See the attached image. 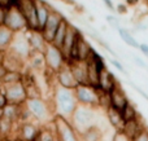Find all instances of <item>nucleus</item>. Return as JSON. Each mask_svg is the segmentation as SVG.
Listing matches in <instances>:
<instances>
[{
  "instance_id": "a878e982",
  "label": "nucleus",
  "mask_w": 148,
  "mask_h": 141,
  "mask_svg": "<svg viewBox=\"0 0 148 141\" xmlns=\"http://www.w3.org/2000/svg\"><path fill=\"white\" fill-rule=\"evenodd\" d=\"M27 60L30 61V65H31V67H33L34 70H43V69H47L43 53H39V52H31V53H30V57H29Z\"/></svg>"
},
{
  "instance_id": "7ed1b4c3",
  "label": "nucleus",
  "mask_w": 148,
  "mask_h": 141,
  "mask_svg": "<svg viewBox=\"0 0 148 141\" xmlns=\"http://www.w3.org/2000/svg\"><path fill=\"white\" fill-rule=\"evenodd\" d=\"M27 110L30 111L31 117L35 122L42 123L43 126L51 123L53 121V110L49 102H47L44 98L42 97H33L27 98V101L25 102Z\"/></svg>"
},
{
  "instance_id": "b1692460",
  "label": "nucleus",
  "mask_w": 148,
  "mask_h": 141,
  "mask_svg": "<svg viewBox=\"0 0 148 141\" xmlns=\"http://www.w3.org/2000/svg\"><path fill=\"white\" fill-rule=\"evenodd\" d=\"M103 135H104L103 129L97 126H94L84 131L83 134H81L79 137H81V141H103Z\"/></svg>"
},
{
  "instance_id": "f8f14e48",
  "label": "nucleus",
  "mask_w": 148,
  "mask_h": 141,
  "mask_svg": "<svg viewBox=\"0 0 148 141\" xmlns=\"http://www.w3.org/2000/svg\"><path fill=\"white\" fill-rule=\"evenodd\" d=\"M55 75H56L57 85H60V87H64V88H68V89L74 91L75 87L78 85V83H77L75 78H74V75L72 73V69H70L68 62L60 69V71L56 73Z\"/></svg>"
},
{
  "instance_id": "393cba45",
  "label": "nucleus",
  "mask_w": 148,
  "mask_h": 141,
  "mask_svg": "<svg viewBox=\"0 0 148 141\" xmlns=\"http://www.w3.org/2000/svg\"><path fill=\"white\" fill-rule=\"evenodd\" d=\"M14 36V33L7 27L5 25H0V49L7 51L9 48L12 39Z\"/></svg>"
},
{
  "instance_id": "c9c22d12",
  "label": "nucleus",
  "mask_w": 148,
  "mask_h": 141,
  "mask_svg": "<svg viewBox=\"0 0 148 141\" xmlns=\"http://www.w3.org/2000/svg\"><path fill=\"white\" fill-rule=\"evenodd\" d=\"M10 7V0H0V8L8 9Z\"/></svg>"
},
{
  "instance_id": "e433bc0d",
  "label": "nucleus",
  "mask_w": 148,
  "mask_h": 141,
  "mask_svg": "<svg viewBox=\"0 0 148 141\" xmlns=\"http://www.w3.org/2000/svg\"><path fill=\"white\" fill-rule=\"evenodd\" d=\"M139 49L142 51V53H143L144 56L148 57V45L147 44H140V45H139Z\"/></svg>"
},
{
  "instance_id": "7c9ffc66",
  "label": "nucleus",
  "mask_w": 148,
  "mask_h": 141,
  "mask_svg": "<svg viewBox=\"0 0 148 141\" xmlns=\"http://www.w3.org/2000/svg\"><path fill=\"white\" fill-rule=\"evenodd\" d=\"M7 106H8V100H7V97H5L4 91L0 88V109H3V110H4Z\"/></svg>"
},
{
  "instance_id": "6e6552de",
  "label": "nucleus",
  "mask_w": 148,
  "mask_h": 141,
  "mask_svg": "<svg viewBox=\"0 0 148 141\" xmlns=\"http://www.w3.org/2000/svg\"><path fill=\"white\" fill-rule=\"evenodd\" d=\"M8 52L18 56L22 60H27L31 53V47L29 43V36L23 31L21 33H14V36L12 39L9 48L7 49Z\"/></svg>"
},
{
  "instance_id": "cd10ccee",
  "label": "nucleus",
  "mask_w": 148,
  "mask_h": 141,
  "mask_svg": "<svg viewBox=\"0 0 148 141\" xmlns=\"http://www.w3.org/2000/svg\"><path fill=\"white\" fill-rule=\"evenodd\" d=\"M23 79L22 73H14V71H7V74L3 77V79L0 80V85H7L12 84V83L21 82Z\"/></svg>"
},
{
  "instance_id": "6ab92c4d",
  "label": "nucleus",
  "mask_w": 148,
  "mask_h": 141,
  "mask_svg": "<svg viewBox=\"0 0 148 141\" xmlns=\"http://www.w3.org/2000/svg\"><path fill=\"white\" fill-rule=\"evenodd\" d=\"M118 80L114 78V75L112 74L110 71H108V69L105 67L101 73H100V77H99V84H97V88H99L101 92H107L109 93L110 89L116 85Z\"/></svg>"
},
{
  "instance_id": "473e14b6",
  "label": "nucleus",
  "mask_w": 148,
  "mask_h": 141,
  "mask_svg": "<svg viewBox=\"0 0 148 141\" xmlns=\"http://www.w3.org/2000/svg\"><path fill=\"white\" fill-rule=\"evenodd\" d=\"M113 141H131L129 137H126L125 135L122 134V132H116V135H114V137H113Z\"/></svg>"
},
{
  "instance_id": "72a5a7b5",
  "label": "nucleus",
  "mask_w": 148,
  "mask_h": 141,
  "mask_svg": "<svg viewBox=\"0 0 148 141\" xmlns=\"http://www.w3.org/2000/svg\"><path fill=\"white\" fill-rule=\"evenodd\" d=\"M112 65L116 67V69L120 70V71H123V70H125V69H123V66L121 65V62L118 61V60H112Z\"/></svg>"
},
{
  "instance_id": "5701e85b",
  "label": "nucleus",
  "mask_w": 148,
  "mask_h": 141,
  "mask_svg": "<svg viewBox=\"0 0 148 141\" xmlns=\"http://www.w3.org/2000/svg\"><path fill=\"white\" fill-rule=\"evenodd\" d=\"M69 23H70L69 21H68L66 18L64 17V20L61 21V23H60L59 28H57L56 34H55L53 40H52V43H49V44H52V45L57 47V48H61L62 41H64V38H65V34H66V30H68V26H69Z\"/></svg>"
},
{
  "instance_id": "4468645a",
  "label": "nucleus",
  "mask_w": 148,
  "mask_h": 141,
  "mask_svg": "<svg viewBox=\"0 0 148 141\" xmlns=\"http://www.w3.org/2000/svg\"><path fill=\"white\" fill-rule=\"evenodd\" d=\"M39 132H40V127L35 122L29 121V122H23V123L18 124L17 136L16 137H18V139L23 141H33L39 135Z\"/></svg>"
},
{
  "instance_id": "a18cd8bd",
  "label": "nucleus",
  "mask_w": 148,
  "mask_h": 141,
  "mask_svg": "<svg viewBox=\"0 0 148 141\" xmlns=\"http://www.w3.org/2000/svg\"><path fill=\"white\" fill-rule=\"evenodd\" d=\"M0 88H1V87H0Z\"/></svg>"
},
{
  "instance_id": "f03ea898",
  "label": "nucleus",
  "mask_w": 148,
  "mask_h": 141,
  "mask_svg": "<svg viewBox=\"0 0 148 141\" xmlns=\"http://www.w3.org/2000/svg\"><path fill=\"white\" fill-rule=\"evenodd\" d=\"M96 119H97V114L95 108L78 105L69 121L72 123V126L74 127V129L81 135L88 128L96 126Z\"/></svg>"
},
{
  "instance_id": "aec40b11",
  "label": "nucleus",
  "mask_w": 148,
  "mask_h": 141,
  "mask_svg": "<svg viewBox=\"0 0 148 141\" xmlns=\"http://www.w3.org/2000/svg\"><path fill=\"white\" fill-rule=\"evenodd\" d=\"M94 48L90 45V43L83 38V35H79L78 40H77V54H78V61L86 62L90 60Z\"/></svg>"
},
{
  "instance_id": "dca6fc26",
  "label": "nucleus",
  "mask_w": 148,
  "mask_h": 141,
  "mask_svg": "<svg viewBox=\"0 0 148 141\" xmlns=\"http://www.w3.org/2000/svg\"><path fill=\"white\" fill-rule=\"evenodd\" d=\"M72 73L75 78L78 84H88V70H87V62L75 61L69 64Z\"/></svg>"
},
{
  "instance_id": "bb28decb",
  "label": "nucleus",
  "mask_w": 148,
  "mask_h": 141,
  "mask_svg": "<svg viewBox=\"0 0 148 141\" xmlns=\"http://www.w3.org/2000/svg\"><path fill=\"white\" fill-rule=\"evenodd\" d=\"M121 117H122L123 123H126V122H130V121H134V119H138L140 115H139V113L136 111L135 106H134L131 102H129L127 105H126L125 108L121 110Z\"/></svg>"
},
{
  "instance_id": "37998d69",
  "label": "nucleus",
  "mask_w": 148,
  "mask_h": 141,
  "mask_svg": "<svg viewBox=\"0 0 148 141\" xmlns=\"http://www.w3.org/2000/svg\"><path fill=\"white\" fill-rule=\"evenodd\" d=\"M13 141H23V140H21V139H18V137H16V139H13Z\"/></svg>"
},
{
  "instance_id": "c03bdc74",
  "label": "nucleus",
  "mask_w": 148,
  "mask_h": 141,
  "mask_svg": "<svg viewBox=\"0 0 148 141\" xmlns=\"http://www.w3.org/2000/svg\"><path fill=\"white\" fill-rule=\"evenodd\" d=\"M3 139V135H1V131H0V140Z\"/></svg>"
},
{
  "instance_id": "ddd939ff",
  "label": "nucleus",
  "mask_w": 148,
  "mask_h": 141,
  "mask_svg": "<svg viewBox=\"0 0 148 141\" xmlns=\"http://www.w3.org/2000/svg\"><path fill=\"white\" fill-rule=\"evenodd\" d=\"M109 98H110V108L116 109V110L121 111L130 101H129L127 96H126L123 88L121 87L120 82L116 83V85L110 89L109 92Z\"/></svg>"
},
{
  "instance_id": "f704fd0d",
  "label": "nucleus",
  "mask_w": 148,
  "mask_h": 141,
  "mask_svg": "<svg viewBox=\"0 0 148 141\" xmlns=\"http://www.w3.org/2000/svg\"><path fill=\"white\" fill-rule=\"evenodd\" d=\"M134 62H135V64L138 65V66H140L142 69H146V67H147V65L144 64V62L142 61L140 58H138V57H134Z\"/></svg>"
},
{
  "instance_id": "4be33fe9",
  "label": "nucleus",
  "mask_w": 148,
  "mask_h": 141,
  "mask_svg": "<svg viewBox=\"0 0 148 141\" xmlns=\"http://www.w3.org/2000/svg\"><path fill=\"white\" fill-rule=\"evenodd\" d=\"M105 117H107L109 124L116 129V132L122 131L125 123H123L122 117H121V111L116 110V109H113V108H109L105 110Z\"/></svg>"
},
{
  "instance_id": "9b49d317",
  "label": "nucleus",
  "mask_w": 148,
  "mask_h": 141,
  "mask_svg": "<svg viewBox=\"0 0 148 141\" xmlns=\"http://www.w3.org/2000/svg\"><path fill=\"white\" fill-rule=\"evenodd\" d=\"M62 20H64V16H62L59 10L52 9L51 14H49V17H48V21H47L46 26H44L43 30H42L43 38L47 43H52L55 34H56L57 28H59V26H60V23H61Z\"/></svg>"
},
{
  "instance_id": "c756f323",
  "label": "nucleus",
  "mask_w": 148,
  "mask_h": 141,
  "mask_svg": "<svg viewBox=\"0 0 148 141\" xmlns=\"http://www.w3.org/2000/svg\"><path fill=\"white\" fill-rule=\"evenodd\" d=\"M107 21H108V23H109L113 28H117V30H120V28H121L120 22H118V20L114 17V16H107Z\"/></svg>"
},
{
  "instance_id": "79ce46f5",
  "label": "nucleus",
  "mask_w": 148,
  "mask_h": 141,
  "mask_svg": "<svg viewBox=\"0 0 148 141\" xmlns=\"http://www.w3.org/2000/svg\"><path fill=\"white\" fill-rule=\"evenodd\" d=\"M0 141H13V140L12 139H1Z\"/></svg>"
},
{
  "instance_id": "ea45409f",
  "label": "nucleus",
  "mask_w": 148,
  "mask_h": 141,
  "mask_svg": "<svg viewBox=\"0 0 148 141\" xmlns=\"http://www.w3.org/2000/svg\"><path fill=\"white\" fill-rule=\"evenodd\" d=\"M103 3H104V4L107 5V7L109 8L110 10H113V9H114V4H113V3H112V0H103Z\"/></svg>"
},
{
  "instance_id": "2f4dec72",
  "label": "nucleus",
  "mask_w": 148,
  "mask_h": 141,
  "mask_svg": "<svg viewBox=\"0 0 148 141\" xmlns=\"http://www.w3.org/2000/svg\"><path fill=\"white\" fill-rule=\"evenodd\" d=\"M131 141H148V129H143L135 139H133Z\"/></svg>"
},
{
  "instance_id": "1a4fd4ad",
  "label": "nucleus",
  "mask_w": 148,
  "mask_h": 141,
  "mask_svg": "<svg viewBox=\"0 0 148 141\" xmlns=\"http://www.w3.org/2000/svg\"><path fill=\"white\" fill-rule=\"evenodd\" d=\"M4 25L13 33H21L22 30L27 28V22L23 17L22 12L16 7H9L5 12ZM29 30V28H27Z\"/></svg>"
},
{
  "instance_id": "9d476101",
  "label": "nucleus",
  "mask_w": 148,
  "mask_h": 141,
  "mask_svg": "<svg viewBox=\"0 0 148 141\" xmlns=\"http://www.w3.org/2000/svg\"><path fill=\"white\" fill-rule=\"evenodd\" d=\"M18 9L22 12L23 17H25L26 22H27V28L30 31H39L35 0H21Z\"/></svg>"
},
{
  "instance_id": "4c0bfd02",
  "label": "nucleus",
  "mask_w": 148,
  "mask_h": 141,
  "mask_svg": "<svg viewBox=\"0 0 148 141\" xmlns=\"http://www.w3.org/2000/svg\"><path fill=\"white\" fill-rule=\"evenodd\" d=\"M117 10L118 13H126L127 12V7H126V4H120L117 7Z\"/></svg>"
},
{
  "instance_id": "412c9836",
  "label": "nucleus",
  "mask_w": 148,
  "mask_h": 141,
  "mask_svg": "<svg viewBox=\"0 0 148 141\" xmlns=\"http://www.w3.org/2000/svg\"><path fill=\"white\" fill-rule=\"evenodd\" d=\"M29 43H30V47H31V52H39V53H43L46 45L48 44L44 40L42 31H30V34H29Z\"/></svg>"
},
{
  "instance_id": "39448f33",
  "label": "nucleus",
  "mask_w": 148,
  "mask_h": 141,
  "mask_svg": "<svg viewBox=\"0 0 148 141\" xmlns=\"http://www.w3.org/2000/svg\"><path fill=\"white\" fill-rule=\"evenodd\" d=\"M43 56H44V61H46L47 70L52 71L53 74L59 73L60 69L66 64V58H65V56L62 54L61 49L52 45V44H49V43L47 44L46 48H44Z\"/></svg>"
},
{
  "instance_id": "a19ab883",
  "label": "nucleus",
  "mask_w": 148,
  "mask_h": 141,
  "mask_svg": "<svg viewBox=\"0 0 148 141\" xmlns=\"http://www.w3.org/2000/svg\"><path fill=\"white\" fill-rule=\"evenodd\" d=\"M138 3V0H126V4L127 5H135Z\"/></svg>"
},
{
  "instance_id": "0eeeda50",
  "label": "nucleus",
  "mask_w": 148,
  "mask_h": 141,
  "mask_svg": "<svg viewBox=\"0 0 148 141\" xmlns=\"http://www.w3.org/2000/svg\"><path fill=\"white\" fill-rule=\"evenodd\" d=\"M0 87L4 91L8 104H10V105H23L27 101V92H26V87L22 80L17 83H12V84L0 85Z\"/></svg>"
},
{
  "instance_id": "f257e3e1",
  "label": "nucleus",
  "mask_w": 148,
  "mask_h": 141,
  "mask_svg": "<svg viewBox=\"0 0 148 141\" xmlns=\"http://www.w3.org/2000/svg\"><path fill=\"white\" fill-rule=\"evenodd\" d=\"M51 106L55 117L70 119L75 108L78 106V102H77L75 96H74V91L60 87V85H55Z\"/></svg>"
},
{
  "instance_id": "58836bf2",
  "label": "nucleus",
  "mask_w": 148,
  "mask_h": 141,
  "mask_svg": "<svg viewBox=\"0 0 148 141\" xmlns=\"http://www.w3.org/2000/svg\"><path fill=\"white\" fill-rule=\"evenodd\" d=\"M7 74V69H5V66L3 64H0V80L3 79V77Z\"/></svg>"
},
{
  "instance_id": "f3484780",
  "label": "nucleus",
  "mask_w": 148,
  "mask_h": 141,
  "mask_svg": "<svg viewBox=\"0 0 148 141\" xmlns=\"http://www.w3.org/2000/svg\"><path fill=\"white\" fill-rule=\"evenodd\" d=\"M143 129H146V126L143 124V121H142V118L139 117L138 119L126 122V123L123 124V128H122L121 132H122L126 137H129L130 140H133V139H135Z\"/></svg>"
},
{
  "instance_id": "20e7f679",
  "label": "nucleus",
  "mask_w": 148,
  "mask_h": 141,
  "mask_svg": "<svg viewBox=\"0 0 148 141\" xmlns=\"http://www.w3.org/2000/svg\"><path fill=\"white\" fill-rule=\"evenodd\" d=\"M99 95L100 89L92 87L90 84H78L74 89V96L78 105L90 106V108H99Z\"/></svg>"
},
{
  "instance_id": "2eb2a0df",
  "label": "nucleus",
  "mask_w": 148,
  "mask_h": 141,
  "mask_svg": "<svg viewBox=\"0 0 148 141\" xmlns=\"http://www.w3.org/2000/svg\"><path fill=\"white\" fill-rule=\"evenodd\" d=\"M79 35H81V31H79L74 25L69 23L68 30H66V34H65L64 41H62V45H61V48H60L61 49V52H62V54L65 56V58H68V56H69L72 48L74 47V44L77 43V40H78Z\"/></svg>"
},
{
  "instance_id": "a211bd4d",
  "label": "nucleus",
  "mask_w": 148,
  "mask_h": 141,
  "mask_svg": "<svg viewBox=\"0 0 148 141\" xmlns=\"http://www.w3.org/2000/svg\"><path fill=\"white\" fill-rule=\"evenodd\" d=\"M35 7H36V16H38L39 31H42L43 27L46 26L47 21H48V17L52 12V8L44 0H35Z\"/></svg>"
},
{
  "instance_id": "423d86ee",
  "label": "nucleus",
  "mask_w": 148,
  "mask_h": 141,
  "mask_svg": "<svg viewBox=\"0 0 148 141\" xmlns=\"http://www.w3.org/2000/svg\"><path fill=\"white\" fill-rule=\"evenodd\" d=\"M53 127L56 132L57 141H81L79 134L74 129L69 119L61 117H53Z\"/></svg>"
},
{
  "instance_id": "c85d7f7f",
  "label": "nucleus",
  "mask_w": 148,
  "mask_h": 141,
  "mask_svg": "<svg viewBox=\"0 0 148 141\" xmlns=\"http://www.w3.org/2000/svg\"><path fill=\"white\" fill-rule=\"evenodd\" d=\"M118 34H120L121 39H122V40L125 41L129 47H131V48H139V45H140V44L135 40V38H134V36L130 34V31H127L126 28L121 27L120 30H118Z\"/></svg>"
}]
</instances>
